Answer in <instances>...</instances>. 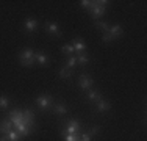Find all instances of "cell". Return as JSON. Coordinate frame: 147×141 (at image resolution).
<instances>
[{"label": "cell", "mask_w": 147, "mask_h": 141, "mask_svg": "<svg viewBox=\"0 0 147 141\" xmlns=\"http://www.w3.org/2000/svg\"><path fill=\"white\" fill-rule=\"evenodd\" d=\"M9 121H11L13 127H16V132L22 136H27L31 133L33 130V124H34V115L31 110H25V111H20V110H13L9 111Z\"/></svg>", "instance_id": "cell-1"}, {"label": "cell", "mask_w": 147, "mask_h": 141, "mask_svg": "<svg viewBox=\"0 0 147 141\" xmlns=\"http://www.w3.org/2000/svg\"><path fill=\"white\" fill-rule=\"evenodd\" d=\"M108 2H86V0H83L82 2V6L83 8H88L92 11V17L94 19H99L100 16L105 13V5H107Z\"/></svg>", "instance_id": "cell-2"}, {"label": "cell", "mask_w": 147, "mask_h": 141, "mask_svg": "<svg viewBox=\"0 0 147 141\" xmlns=\"http://www.w3.org/2000/svg\"><path fill=\"white\" fill-rule=\"evenodd\" d=\"M121 35H122V28L119 27V25H113V27H108V30L105 31V35H103L102 39L105 42H110L111 39H116V38H119Z\"/></svg>", "instance_id": "cell-3"}, {"label": "cell", "mask_w": 147, "mask_h": 141, "mask_svg": "<svg viewBox=\"0 0 147 141\" xmlns=\"http://www.w3.org/2000/svg\"><path fill=\"white\" fill-rule=\"evenodd\" d=\"M34 52L31 50V49H24L22 52H20V63H22L24 66H31L34 63Z\"/></svg>", "instance_id": "cell-4"}, {"label": "cell", "mask_w": 147, "mask_h": 141, "mask_svg": "<svg viewBox=\"0 0 147 141\" xmlns=\"http://www.w3.org/2000/svg\"><path fill=\"white\" fill-rule=\"evenodd\" d=\"M78 129H80V122L75 121V119H72V121H69V124H67V127H66V130H63V135H64V133H67V135L78 133Z\"/></svg>", "instance_id": "cell-5"}, {"label": "cell", "mask_w": 147, "mask_h": 141, "mask_svg": "<svg viewBox=\"0 0 147 141\" xmlns=\"http://www.w3.org/2000/svg\"><path fill=\"white\" fill-rule=\"evenodd\" d=\"M36 104L39 105L41 108H42V110H47V108H50L52 105V97L50 96H39L36 99Z\"/></svg>", "instance_id": "cell-6"}, {"label": "cell", "mask_w": 147, "mask_h": 141, "mask_svg": "<svg viewBox=\"0 0 147 141\" xmlns=\"http://www.w3.org/2000/svg\"><path fill=\"white\" fill-rule=\"evenodd\" d=\"M80 85H82L83 89H91V86H92V79H91L89 75H86V74H83V75L80 77Z\"/></svg>", "instance_id": "cell-7"}, {"label": "cell", "mask_w": 147, "mask_h": 141, "mask_svg": "<svg viewBox=\"0 0 147 141\" xmlns=\"http://www.w3.org/2000/svg\"><path fill=\"white\" fill-rule=\"evenodd\" d=\"M9 130H13V124H11L9 119H5V121L0 122V133H2V135H6Z\"/></svg>", "instance_id": "cell-8"}, {"label": "cell", "mask_w": 147, "mask_h": 141, "mask_svg": "<svg viewBox=\"0 0 147 141\" xmlns=\"http://www.w3.org/2000/svg\"><path fill=\"white\" fill-rule=\"evenodd\" d=\"M72 47H74V50H75V54H83V52L86 50V45L82 39H75L72 44Z\"/></svg>", "instance_id": "cell-9"}, {"label": "cell", "mask_w": 147, "mask_h": 141, "mask_svg": "<svg viewBox=\"0 0 147 141\" xmlns=\"http://www.w3.org/2000/svg\"><path fill=\"white\" fill-rule=\"evenodd\" d=\"M38 27V22L34 19H27L25 20V31L27 33H33L34 30H36Z\"/></svg>", "instance_id": "cell-10"}, {"label": "cell", "mask_w": 147, "mask_h": 141, "mask_svg": "<svg viewBox=\"0 0 147 141\" xmlns=\"http://www.w3.org/2000/svg\"><path fill=\"white\" fill-rule=\"evenodd\" d=\"M34 58L38 60V63H39V64H47V63H49V56L45 55V54H42V52L34 54Z\"/></svg>", "instance_id": "cell-11"}, {"label": "cell", "mask_w": 147, "mask_h": 141, "mask_svg": "<svg viewBox=\"0 0 147 141\" xmlns=\"http://www.w3.org/2000/svg\"><path fill=\"white\" fill-rule=\"evenodd\" d=\"M5 136H6V138H8V141H19V140H20V135H19V133H17V132H16L14 129H13V130H9V132L6 133Z\"/></svg>", "instance_id": "cell-12"}, {"label": "cell", "mask_w": 147, "mask_h": 141, "mask_svg": "<svg viewBox=\"0 0 147 141\" xmlns=\"http://www.w3.org/2000/svg\"><path fill=\"white\" fill-rule=\"evenodd\" d=\"M97 108L100 111H108L110 110V104L107 100H103V99H100V100H97Z\"/></svg>", "instance_id": "cell-13"}, {"label": "cell", "mask_w": 147, "mask_h": 141, "mask_svg": "<svg viewBox=\"0 0 147 141\" xmlns=\"http://www.w3.org/2000/svg\"><path fill=\"white\" fill-rule=\"evenodd\" d=\"M53 110H55V113H58V115H66V113H67V108L63 104H53Z\"/></svg>", "instance_id": "cell-14"}, {"label": "cell", "mask_w": 147, "mask_h": 141, "mask_svg": "<svg viewBox=\"0 0 147 141\" xmlns=\"http://www.w3.org/2000/svg\"><path fill=\"white\" fill-rule=\"evenodd\" d=\"M45 27H47V31H49V33H53V35H57V36H59V35H61V33H59V30H58V25H57V24H47Z\"/></svg>", "instance_id": "cell-15"}, {"label": "cell", "mask_w": 147, "mask_h": 141, "mask_svg": "<svg viewBox=\"0 0 147 141\" xmlns=\"http://www.w3.org/2000/svg\"><path fill=\"white\" fill-rule=\"evenodd\" d=\"M86 94H88V99H91V100H96V102L102 99V97H100V94L97 93V91H94V89H88V93H86Z\"/></svg>", "instance_id": "cell-16"}, {"label": "cell", "mask_w": 147, "mask_h": 141, "mask_svg": "<svg viewBox=\"0 0 147 141\" xmlns=\"http://www.w3.org/2000/svg\"><path fill=\"white\" fill-rule=\"evenodd\" d=\"M88 61H89V58L85 54H78V56H77V63L78 64H86Z\"/></svg>", "instance_id": "cell-17"}, {"label": "cell", "mask_w": 147, "mask_h": 141, "mask_svg": "<svg viewBox=\"0 0 147 141\" xmlns=\"http://www.w3.org/2000/svg\"><path fill=\"white\" fill-rule=\"evenodd\" d=\"M63 138H64L66 141H78L80 140V135H78V133H74V135H67V133H64V135H63Z\"/></svg>", "instance_id": "cell-18"}, {"label": "cell", "mask_w": 147, "mask_h": 141, "mask_svg": "<svg viewBox=\"0 0 147 141\" xmlns=\"http://www.w3.org/2000/svg\"><path fill=\"white\" fill-rule=\"evenodd\" d=\"M71 69L69 68H66V69H61L59 70V75H61V79H69V77H71Z\"/></svg>", "instance_id": "cell-19"}, {"label": "cell", "mask_w": 147, "mask_h": 141, "mask_svg": "<svg viewBox=\"0 0 147 141\" xmlns=\"http://www.w3.org/2000/svg\"><path fill=\"white\" fill-rule=\"evenodd\" d=\"M8 104H9V99L8 97H5V96L0 97V108H6V107H8Z\"/></svg>", "instance_id": "cell-20"}, {"label": "cell", "mask_w": 147, "mask_h": 141, "mask_svg": "<svg viewBox=\"0 0 147 141\" xmlns=\"http://www.w3.org/2000/svg\"><path fill=\"white\" fill-rule=\"evenodd\" d=\"M75 64H77V58H75V56H69V60H67V68L72 69Z\"/></svg>", "instance_id": "cell-21"}, {"label": "cell", "mask_w": 147, "mask_h": 141, "mask_svg": "<svg viewBox=\"0 0 147 141\" xmlns=\"http://www.w3.org/2000/svg\"><path fill=\"white\" fill-rule=\"evenodd\" d=\"M97 27H99L100 30L107 31V30H108V27H110V25H108L107 22H102V20H97Z\"/></svg>", "instance_id": "cell-22"}, {"label": "cell", "mask_w": 147, "mask_h": 141, "mask_svg": "<svg viewBox=\"0 0 147 141\" xmlns=\"http://www.w3.org/2000/svg\"><path fill=\"white\" fill-rule=\"evenodd\" d=\"M61 50H63V52H66V54H75V50H74L72 45H63Z\"/></svg>", "instance_id": "cell-23"}, {"label": "cell", "mask_w": 147, "mask_h": 141, "mask_svg": "<svg viewBox=\"0 0 147 141\" xmlns=\"http://www.w3.org/2000/svg\"><path fill=\"white\" fill-rule=\"evenodd\" d=\"M97 132H99V127H97V125H94L92 129H91L89 132H88V135H89V136H92V135H96Z\"/></svg>", "instance_id": "cell-24"}, {"label": "cell", "mask_w": 147, "mask_h": 141, "mask_svg": "<svg viewBox=\"0 0 147 141\" xmlns=\"http://www.w3.org/2000/svg\"><path fill=\"white\" fill-rule=\"evenodd\" d=\"M78 141H91V136L88 135V133H83V135H80Z\"/></svg>", "instance_id": "cell-25"}, {"label": "cell", "mask_w": 147, "mask_h": 141, "mask_svg": "<svg viewBox=\"0 0 147 141\" xmlns=\"http://www.w3.org/2000/svg\"><path fill=\"white\" fill-rule=\"evenodd\" d=\"M0 141H8V138H6L5 135H2V136H0Z\"/></svg>", "instance_id": "cell-26"}]
</instances>
